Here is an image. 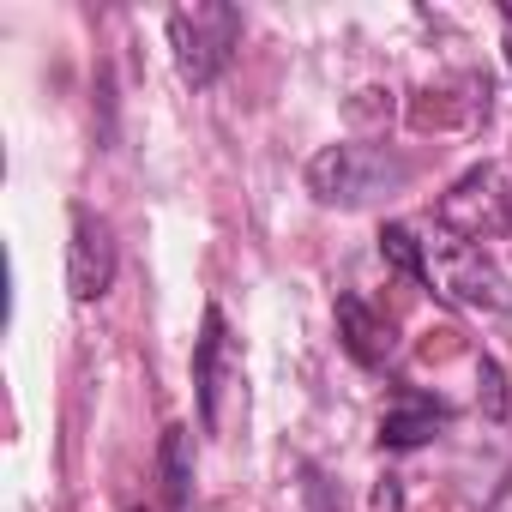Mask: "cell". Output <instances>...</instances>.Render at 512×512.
Returning <instances> with one entry per match:
<instances>
[{"label": "cell", "mask_w": 512, "mask_h": 512, "mask_svg": "<svg viewBox=\"0 0 512 512\" xmlns=\"http://www.w3.org/2000/svg\"><path fill=\"white\" fill-rule=\"evenodd\" d=\"M398 187H410V157H398L392 145L350 139V145L314 151V163H308V193L320 205H338V211H362Z\"/></svg>", "instance_id": "1"}, {"label": "cell", "mask_w": 512, "mask_h": 512, "mask_svg": "<svg viewBox=\"0 0 512 512\" xmlns=\"http://www.w3.org/2000/svg\"><path fill=\"white\" fill-rule=\"evenodd\" d=\"M157 476H163L169 512H187V506H193V428H187V422H169V428H163Z\"/></svg>", "instance_id": "9"}, {"label": "cell", "mask_w": 512, "mask_h": 512, "mask_svg": "<svg viewBox=\"0 0 512 512\" xmlns=\"http://www.w3.org/2000/svg\"><path fill=\"white\" fill-rule=\"evenodd\" d=\"M380 260L410 278V284H428V253H422V229L416 223H386L380 229Z\"/></svg>", "instance_id": "10"}, {"label": "cell", "mask_w": 512, "mask_h": 512, "mask_svg": "<svg viewBox=\"0 0 512 512\" xmlns=\"http://www.w3.org/2000/svg\"><path fill=\"white\" fill-rule=\"evenodd\" d=\"M482 386H488V416H506V386H500L494 362H482Z\"/></svg>", "instance_id": "11"}, {"label": "cell", "mask_w": 512, "mask_h": 512, "mask_svg": "<svg viewBox=\"0 0 512 512\" xmlns=\"http://www.w3.org/2000/svg\"><path fill=\"white\" fill-rule=\"evenodd\" d=\"M500 19H506V25H512V7H500Z\"/></svg>", "instance_id": "13"}, {"label": "cell", "mask_w": 512, "mask_h": 512, "mask_svg": "<svg viewBox=\"0 0 512 512\" xmlns=\"http://www.w3.org/2000/svg\"><path fill=\"white\" fill-rule=\"evenodd\" d=\"M229 356H235L229 320H223V308L211 302V308H205V326H199V338H193V392H199V428H205V434L223 422V416H217V392H223Z\"/></svg>", "instance_id": "6"}, {"label": "cell", "mask_w": 512, "mask_h": 512, "mask_svg": "<svg viewBox=\"0 0 512 512\" xmlns=\"http://www.w3.org/2000/svg\"><path fill=\"white\" fill-rule=\"evenodd\" d=\"M446 422H452V404H440V398H428V392H416V386H398V398L386 404L374 440H380L386 452H416V446H428Z\"/></svg>", "instance_id": "7"}, {"label": "cell", "mask_w": 512, "mask_h": 512, "mask_svg": "<svg viewBox=\"0 0 512 512\" xmlns=\"http://www.w3.org/2000/svg\"><path fill=\"white\" fill-rule=\"evenodd\" d=\"M440 223L458 229L464 241H488L512 229V169L506 163H482L470 169L446 199H440Z\"/></svg>", "instance_id": "4"}, {"label": "cell", "mask_w": 512, "mask_h": 512, "mask_svg": "<svg viewBox=\"0 0 512 512\" xmlns=\"http://www.w3.org/2000/svg\"><path fill=\"white\" fill-rule=\"evenodd\" d=\"M422 253H428V284L440 302L452 308H476V314H512V284L506 272L482 253V241H464L458 229H434L422 235Z\"/></svg>", "instance_id": "2"}, {"label": "cell", "mask_w": 512, "mask_h": 512, "mask_svg": "<svg viewBox=\"0 0 512 512\" xmlns=\"http://www.w3.org/2000/svg\"><path fill=\"white\" fill-rule=\"evenodd\" d=\"M374 506H380V512H398V482H392V476L374 488Z\"/></svg>", "instance_id": "12"}, {"label": "cell", "mask_w": 512, "mask_h": 512, "mask_svg": "<svg viewBox=\"0 0 512 512\" xmlns=\"http://www.w3.org/2000/svg\"><path fill=\"white\" fill-rule=\"evenodd\" d=\"M169 49H175L181 85L211 91L241 49V7H229V0H187V7L169 13Z\"/></svg>", "instance_id": "3"}, {"label": "cell", "mask_w": 512, "mask_h": 512, "mask_svg": "<svg viewBox=\"0 0 512 512\" xmlns=\"http://www.w3.org/2000/svg\"><path fill=\"white\" fill-rule=\"evenodd\" d=\"M127 512H151V506H127Z\"/></svg>", "instance_id": "14"}, {"label": "cell", "mask_w": 512, "mask_h": 512, "mask_svg": "<svg viewBox=\"0 0 512 512\" xmlns=\"http://www.w3.org/2000/svg\"><path fill=\"white\" fill-rule=\"evenodd\" d=\"M338 338H344V356L356 362V368H386L392 362V350H398V338H392V320L368 302V296H338Z\"/></svg>", "instance_id": "8"}, {"label": "cell", "mask_w": 512, "mask_h": 512, "mask_svg": "<svg viewBox=\"0 0 512 512\" xmlns=\"http://www.w3.org/2000/svg\"><path fill=\"white\" fill-rule=\"evenodd\" d=\"M115 272H121L115 229L91 205H73V241H67V290H73V302H103L115 290Z\"/></svg>", "instance_id": "5"}]
</instances>
